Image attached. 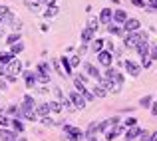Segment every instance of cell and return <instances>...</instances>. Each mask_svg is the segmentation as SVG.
Wrapping results in <instances>:
<instances>
[{
    "mask_svg": "<svg viewBox=\"0 0 157 141\" xmlns=\"http://www.w3.org/2000/svg\"><path fill=\"white\" fill-rule=\"evenodd\" d=\"M94 95H96V97H105L107 92H105V88H104L101 84H98L96 88H94Z\"/></svg>",
    "mask_w": 157,
    "mask_h": 141,
    "instance_id": "21",
    "label": "cell"
},
{
    "mask_svg": "<svg viewBox=\"0 0 157 141\" xmlns=\"http://www.w3.org/2000/svg\"><path fill=\"white\" fill-rule=\"evenodd\" d=\"M8 12H10V10H8V8H6V6H0V20H2V18H4V16H6V14H8Z\"/></svg>",
    "mask_w": 157,
    "mask_h": 141,
    "instance_id": "44",
    "label": "cell"
},
{
    "mask_svg": "<svg viewBox=\"0 0 157 141\" xmlns=\"http://www.w3.org/2000/svg\"><path fill=\"white\" fill-rule=\"evenodd\" d=\"M34 111H36L38 117H46V115L50 113V105H48V103H36Z\"/></svg>",
    "mask_w": 157,
    "mask_h": 141,
    "instance_id": "10",
    "label": "cell"
},
{
    "mask_svg": "<svg viewBox=\"0 0 157 141\" xmlns=\"http://www.w3.org/2000/svg\"><path fill=\"white\" fill-rule=\"evenodd\" d=\"M70 64H72V68L74 66H80V56H72L70 58Z\"/></svg>",
    "mask_w": 157,
    "mask_h": 141,
    "instance_id": "41",
    "label": "cell"
},
{
    "mask_svg": "<svg viewBox=\"0 0 157 141\" xmlns=\"http://www.w3.org/2000/svg\"><path fill=\"white\" fill-rule=\"evenodd\" d=\"M84 70L88 72V76L94 78L96 82H101V80H104V78H101V74H100V70H98L94 64H84Z\"/></svg>",
    "mask_w": 157,
    "mask_h": 141,
    "instance_id": "7",
    "label": "cell"
},
{
    "mask_svg": "<svg viewBox=\"0 0 157 141\" xmlns=\"http://www.w3.org/2000/svg\"><path fill=\"white\" fill-rule=\"evenodd\" d=\"M137 52L141 58H149V42L147 40H143V42L137 44Z\"/></svg>",
    "mask_w": 157,
    "mask_h": 141,
    "instance_id": "11",
    "label": "cell"
},
{
    "mask_svg": "<svg viewBox=\"0 0 157 141\" xmlns=\"http://www.w3.org/2000/svg\"><path fill=\"white\" fill-rule=\"evenodd\" d=\"M151 66V58H143V68H149Z\"/></svg>",
    "mask_w": 157,
    "mask_h": 141,
    "instance_id": "45",
    "label": "cell"
},
{
    "mask_svg": "<svg viewBox=\"0 0 157 141\" xmlns=\"http://www.w3.org/2000/svg\"><path fill=\"white\" fill-rule=\"evenodd\" d=\"M111 18H113V12H111V8H104V10H101V14H100V22H101V24H109Z\"/></svg>",
    "mask_w": 157,
    "mask_h": 141,
    "instance_id": "12",
    "label": "cell"
},
{
    "mask_svg": "<svg viewBox=\"0 0 157 141\" xmlns=\"http://www.w3.org/2000/svg\"><path fill=\"white\" fill-rule=\"evenodd\" d=\"M98 24H100V18H90L88 20V28H90V30H94V32L98 30Z\"/></svg>",
    "mask_w": 157,
    "mask_h": 141,
    "instance_id": "32",
    "label": "cell"
},
{
    "mask_svg": "<svg viewBox=\"0 0 157 141\" xmlns=\"http://www.w3.org/2000/svg\"><path fill=\"white\" fill-rule=\"evenodd\" d=\"M113 20H115L117 24H123V22L127 20V14H125V10H115V12H113Z\"/></svg>",
    "mask_w": 157,
    "mask_h": 141,
    "instance_id": "18",
    "label": "cell"
},
{
    "mask_svg": "<svg viewBox=\"0 0 157 141\" xmlns=\"http://www.w3.org/2000/svg\"><path fill=\"white\" fill-rule=\"evenodd\" d=\"M60 64L64 66V74H66V76H70V74H72V64H70V58L68 56H62L60 58Z\"/></svg>",
    "mask_w": 157,
    "mask_h": 141,
    "instance_id": "15",
    "label": "cell"
},
{
    "mask_svg": "<svg viewBox=\"0 0 157 141\" xmlns=\"http://www.w3.org/2000/svg\"><path fill=\"white\" fill-rule=\"evenodd\" d=\"M48 105H50V111H54V113H60L62 111V101H48Z\"/></svg>",
    "mask_w": 157,
    "mask_h": 141,
    "instance_id": "22",
    "label": "cell"
},
{
    "mask_svg": "<svg viewBox=\"0 0 157 141\" xmlns=\"http://www.w3.org/2000/svg\"><path fill=\"white\" fill-rule=\"evenodd\" d=\"M42 2H44V4H50V6H52V4H54V0H42Z\"/></svg>",
    "mask_w": 157,
    "mask_h": 141,
    "instance_id": "51",
    "label": "cell"
},
{
    "mask_svg": "<svg viewBox=\"0 0 157 141\" xmlns=\"http://www.w3.org/2000/svg\"><path fill=\"white\" fill-rule=\"evenodd\" d=\"M58 12H60V8H58V6H56V4H52V6H50V8H48V10H46V12H44V16H46V18H50V16H56V14H58Z\"/></svg>",
    "mask_w": 157,
    "mask_h": 141,
    "instance_id": "26",
    "label": "cell"
},
{
    "mask_svg": "<svg viewBox=\"0 0 157 141\" xmlns=\"http://www.w3.org/2000/svg\"><path fill=\"white\" fill-rule=\"evenodd\" d=\"M107 30H109V34H115V36H119V34H123V30L119 26H115V24H107Z\"/></svg>",
    "mask_w": 157,
    "mask_h": 141,
    "instance_id": "25",
    "label": "cell"
},
{
    "mask_svg": "<svg viewBox=\"0 0 157 141\" xmlns=\"http://www.w3.org/2000/svg\"><path fill=\"white\" fill-rule=\"evenodd\" d=\"M68 99L74 103V107L76 109H84V105H86V99H84V95H82L80 92H72L68 95Z\"/></svg>",
    "mask_w": 157,
    "mask_h": 141,
    "instance_id": "5",
    "label": "cell"
},
{
    "mask_svg": "<svg viewBox=\"0 0 157 141\" xmlns=\"http://www.w3.org/2000/svg\"><path fill=\"white\" fill-rule=\"evenodd\" d=\"M36 82L46 86V84H50V76H48V74H36Z\"/></svg>",
    "mask_w": 157,
    "mask_h": 141,
    "instance_id": "24",
    "label": "cell"
},
{
    "mask_svg": "<svg viewBox=\"0 0 157 141\" xmlns=\"http://www.w3.org/2000/svg\"><path fill=\"white\" fill-rule=\"evenodd\" d=\"M24 103H28V105H36L34 97H30V95H24Z\"/></svg>",
    "mask_w": 157,
    "mask_h": 141,
    "instance_id": "42",
    "label": "cell"
},
{
    "mask_svg": "<svg viewBox=\"0 0 157 141\" xmlns=\"http://www.w3.org/2000/svg\"><path fill=\"white\" fill-rule=\"evenodd\" d=\"M50 72V66L46 64V62H40L38 64V74H48ZM48 76H50V74H48Z\"/></svg>",
    "mask_w": 157,
    "mask_h": 141,
    "instance_id": "31",
    "label": "cell"
},
{
    "mask_svg": "<svg viewBox=\"0 0 157 141\" xmlns=\"http://www.w3.org/2000/svg\"><path fill=\"white\" fill-rule=\"evenodd\" d=\"M151 101H153V97H151V95H143V97L139 99V105H141V107H149Z\"/></svg>",
    "mask_w": 157,
    "mask_h": 141,
    "instance_id": "28",
    "label": "cell"
},
{
    "mask_svg": "<svg viewBox=\"0 0 157 141\" xmlns=\"http://www.w3.org/2000/svg\"><path fill=\"white\" fill-rule=\"evenodd\" d=\"M123 66H125V70L129 72V76H133V78H137L139 72H141V68H139L135 62H131V60H125V62H123Z\"/></svg>",
    "mask_w": 157,
    "mask_h": 141,
    "instance_id": "8",
    "label": "cell"
},
{
    "mask_svg": "<svg viewBox=\"0 0 157 141\" xmlns=\"http://www.w3.org/2000/svg\"><path fill=\"white\" fill-rule=\"evenodd\" d=\"M10 26L14 28V30H20V28H22V22H20L18 18H14V20H12V22H10Z\"/></svg>",
    "mask_w": 157,
    "mask_h": 141,
    "instance_id": "37",
    "label": "cell"
},
{
    "mask_svg": "<svg viewBox=\"0 0 157 141\" xmlns=\"http://www.w3.org/2000/svg\"><path fill=\"white\" fill-rule=\"evenodd\" d=\"M64 133L68 135V139H70V141H80V139H84V137H86L84 131L78 129V127H74V125H64Z\"/></svg>",
    "mask_w": 157,
    "mask_h": 141,
    "instance_id": "3",
    "label": "cell"
},
{
    "mask_svg": "<svg viewBox=\"0 0 157 141\" xmlns=\"http://www.w3.org/2000/svg\"><path fill=\"white\" fill-rule=\"evenodd\" d=\"M98 125H100V123H96V121H92L88 125V129H86V137H96V135L94 133H98Z\"/></svg>",
    "mask_w": 157,
    "mask_h": 141,
    "instance_id": "20",
    "label": "cell"
},
{
    "mask_svg": "<svg viewBox=\"0 0 157 141\" xmlns=\"http://www.w3.org/2000/svg\"><path fill=\"white\" fill-rule=\"evenodd\" d=\"M0 141H18V139H16V131L0 129Z\"/></svg>",
    "mask_w": 157,
    "mask_h": 141,
    "instance_id": "13",
    "label": "cell"
},
{
    "mask_svg": "<svg viewBox=\"0 0 157 141\" xmlns=\"http://www.w3.org/2000/svg\"><path fill=\"white\" fill-rule=\"evenodd\" d=\"M104 48V40H92V50L94 52H101Z\"/></svg>",
    "mask_w": 157,
    "mask_h": 141,
    "instance_id": "30",
    "label": "cell"
},
{
    "mask_svg": "<svg viewBox=\"0 0 157 141\" xmlns=\"http://www.w3.org/2000/svg\"><path fill=\"white\" fill-rule=\"evenodd\" d=\"M24 50V46H22V42H18V44H14V46H12V50H10V54L12 56H16V54H20Z\"/></svg>",
    "mask_w": 157,
    "mask_h": 141,
    "instance_id": "33",
    "label": "cell"
},
{
    "mask_svg": "<svg viewBox=\"0 0 157 141\" xmlns=\"http://www.w3.org/2000/svg\"><path fill=\"white\" fill-rule=\"evenodd\" d=\"M94 36H96V32H94V30H90V28H86V30L82 32V42H84V44L92 42V40H94Z\"/></svg>",
    "mask_w": 157,
    "mask_h": 141,
    "instance_id": "17",
    "label": "cell"
},
{
    "mask_svg": "<svg viewBox=\"0 0 157 141\" xmlns=\"http://www.w3.org/2000/svg\"><path fill=\"white\" fill-rule=\"evenodd\" d=\"M6 42L10 44V46H14V44H18V42H20V34H18V32H16V34H10V36L6 38Z\"/></svg>",
    "mask_w": 157,
    "mask_h": 141,
    "instance_id": "29",
    "label": "cell"
},
{
    "mask_svg": "<svg viewBox=\"0 0 157 141\" xmlns=\"http://www.w3.org/2000/svg\"><path fill=\"white\" fill-rule=\"evenodd\" d=\"M82 95H84L86 101H92V99L96 97V95H94V92H88V90H84V92H82Z\"/></svg>",
    "mask_w": 157,
    "mask_h": 141,
    "instance_id": "35",
    "label": "cell"
},
{
    "mask_svg": "<svg viewBox=\"0 0 157 141\" xmlns=\"http://www.w3.org/2000/svg\"><path fill=\"white\" fill-rule=\"evenodd\" d=\"M143 40H147L145 32H129L123 40V44H125V48H137V44L143 42Z\"/></svg>",
    "mask_w": 157,
    "mask_h": 141,
    "instance_id": "1",
    "label": "cell"
},
{
    "mask_svg": "<svg viewBox=\"0 0 157 141\" xmlns=\"http://www.w3.org/2000/svg\"><path fill=\"white\" fill-rule=\"evenodd\" d=\"M4 74H6V72H4V66L0 64V78H4Z\"/></svg>",
    "mask_w": 157,
    "mask_h": 141,
    "instance_id": "50",
    "label": "cell"
},
{
    "mask_svg": "<svg viewBox=\"0 0 157 141\" xmlns=\"http://www.w3.org/2000/svg\"><path fill=\"white\" fill-rule=\"evenodd\" d=\"M111 52H104V50H101V52H98V60H100V64L101 66H105V68H109L111 66Z\"/></svg>",
    "mask_w": 157,
    "mask_h": 141,
    "instance_id": "9",
    "label": "cell"
},
{
    "mask_svg": "<svg viewBox=\"0 0 157 141\" xmlns=\"http://www.w3.org/2000/svg\"><path fill=\"white\" fill-rule=\"evenodd\" d=\"M133 4L139 6V8H145V2H143V0H133Z\"/></svg>",
    "mask_w": 157,
    "mask_h": 141,
    "instance_id": "46",
    "label": "cell"
},
{
    "mask_svg": "<svg viewBox=\"0 0 157 141\" xmlns=\"http://www.w3.org/2000/svg\"><path fill=\"white\" fill-rule=\"evenodd\" d=\"M0 90H6V78H0Z\"/></svg>",
    "mask_w": 157,
    "mask_h": 141,
    "instance_id": "47",
    "label": "cell"
},
{
    "mask_svg": "<svg viewBox=\"0 0 157 141\" xmlns=\"http://www.w3.org/2000/svg\"><path fill=\"white\" fill-rule=\"evenodd\" d=\"M121 131H123V127H119V125H113V129H109V131L105 133V139H107V141H111L113 137H117V135L121 133Z\"/></svg>",
    "mask_w": 157,
    "mask_h": 141,
    "instance_id": "16",
    "label": "cell"
},
{
    "mask_svg": "<svg viewBox=\"0 0 157 141\" xmlns=\"http://www.w3.org/2000/svg\"><path fill=\"white\" fill-rule=\"evenodd\" d=\"M8 123H10V117H8V115H4V113H0V125L6 127Z\"/></svg>",
    "mask_w": 157,
    "mask_h": 141,
    "instance_id": "36",
    "label": "cell"
},
{
    "mask_svg": "<svg viewBox=\"0 0 157 141\" xmlns=\"http://www.w3.org/2000/svg\"><path fill=\"white\" fill-rule=\"evenodd\" d=\"M135 123H137V119H135V117H129V119H125V125H127V127H133Z\"/></svg>",
    "mask_w": 157,
    "mask_h": 141,
    "instance_id": "43",
    "label": "cell"
},
{
    "mask_svg": "<svg viewBox=\"0 0 157 141\" xmlns=\"http://www.w3.org/2000/svg\"><path fill=\"white\" fill-rule=\"evenodd\" d=\"M105 80H107V82H115V84H119V86L123 84V76L117 72V70H113L111 66L105 70Z\"/></svg>",
    "mask_w": 157,
    "mask_h": 141,
    "instance_id": "4",
    "label": "cell"
},
{
    "mask_svg": "<svg viewBox=\"0 0 157 141\" xmlns=\"http://www.w3.org/2000/svg\"><path fill=\"white\" fill-rule=\"evenodd\" d=\"M18 141H28V139L26 137H18Z\"/></svg>",
    "mask_w": 157,
    "mask_h": 141,
    "instance_id": "53",
    "label": "cell"
},
{
    "mask_svg": "<svg viewBox=\"0 0 157 141\" xmlns=\"http://www.w3.org/2000/svg\"><path fill=\"white\" fill-rule=\"evenodd\" d=\"M139 26H141V24H139L137 18H127L125 22H123V30H125L127 34H129V32H137Z\"/></svg>",
    "mask_w": 157,
    "mask_h": 141,
    "instance_id": "6",
    "label": "cell"
},
{
    "mask_svg": "<svg viewBox=\"0 0 157 141\" xmlns=\"http://www.w3.org/2000/svg\"><path fill=\"white\" fill-rule=\"evenodd\" d=\"M139 133H141V129L139 127H131L129 131H127V135H125V141H131V139H135V137H139Z\"/></svg>",
    "mask_w": 157,
    "mask_h": 141,
    "instance_id": "19",
    "label": "cell"
},
{
    "mask_svg": "<svg viewBox=\"0 0 157 141\" xmlns=\"http://www.w3.org/2000/svg\"><path fill=\"white\" fill-rule=\"evenodd\" d=\"M111 123H109V119H107V121H101L100 125H98V131H100V133H104V131H107V127H109Z\"/></svg>",
    "mask_w": 157,
    "mask_h": 141,
    "instance_id": "34",
    "label": "cell"
},
{
    "mask_svg": "<svg viewBox=\"0 0 157 141\" xmlns=\"http://www.w3.org/2000/svg\"><path fill=\"white\" fill-rule=\"evenodd\" d=\"M151 113H153V115H157V101L153 103V107H151Z\"/></svg>",
    "mask_w": 157,
    "mask_h": 141,
    "instance_id": "49",
    "label": "cell"
},
{
    "mask_svg": "<svg viewBox=\"0 0 157 141\" xmlns=\"http://www.w3.org/2000/svg\"><path fill=\"white\" fill-rule=\"evenodd\" d=\"M147 141H157V131H155V133H149V139H147Z\"/></svg>",
    "mask_w": 157,
    "mask_h": 141,
    "instance_id": "48",
    "label": "cell"
},
{
    "mask_svg": "<svg viewBox=\"0 0 157 141\" xmlns=\"http://www.w3.org/2000/svg\"><path fill=\"white\" fill-rule=\"evenodd\" d=\"M52 66H54V70H56L60 76H64V72H62V68H60V60H54V62H52Z\"/></svg>",
    "mask_w": 157,
    "mask_h": 141,
    "instance_id": "38",
    "label": "cell"
},
{
    "mask_svg": "<svg viewBox=\"0 0 157 141\" xmlns=\"http://www.w3.org/2000/svg\"><path fill=\"white\" fill-rule=\"evenodd\" d=\"M12 127H14V131H18V133H20V131H24V123L20 121L18 117H14V119H12Z\"/></svg>",
    "mask_w": 157,
    "mask_h": 141,
    "instance_id": "27",
    "label": "cell"
},
{
    "mask_svg": "<svg viewBox=\"0 0 157 141\" xmlns=\"http://www.w3.org/2000/svg\"><path fill=\"white\" fill-rule=\"evenodd\" d=\"M24 82H26V88H34L36 86V74L34 72H24Z\"/></svg>",
    "mask_w": 157,
    "mask_h": 141,
    "instance_id": "14",
    "label": "cell"
},
{
    "mask_svg": "<svg viewBox=\"0 0 157 141\" xmlns=\"http://www.w3.org/2000/svg\"><path fill=\"white\" fill-rule=\"evenodd\" d=\"M4 76H12V78H18V74L22 72V64H20L18 60H14V58H12L10 62H8L6 66H4Z\"/></svg>",
    "mask_w": 157,
    "mask_h": 141,
    "instance_id": "2",
    "label": "cell"
},
{
    "mask_svg": "<svg viewBox=\"0 0 157 141\" xmlns=\"http://www.w3.org/2000/svg\"><path fill=\"white\" fill-rule=\"evenodd\" d=\"M12 58H14V56H12L10 52H0V64H2V66H6L8 62L12 60Z\"/></svg>",
    "mask_w": 157,
    "mask_h": 141,
    "instance_id": "23",
    "label": "cell"
},
{
    "mask_svg": "<svg viewBox=\"0 0 157 141\" xmlns=\"http://www.w3.org/2000/svg\"><path fill=\"white\" fill-rule=\"evenodd\" d=\"M88 141H98V139L96 137H88Z\"/></svg>",
    "mask_w": 157,
    "mask_h": 141,
    "instance_id": "52",
    "label": "cell"
},
{
    "mask_svg": "<svg viewBox=\"0 0 157 141\" xmlns=\"http://www.w3.org/2000/svg\"><path fill=\"white\" fill-rule=\"evenodd\" d=\"M149 58H151V60H157V44L149 48Z\"/></svg>",
    "mask_w": 157,
    "mask_h": 141,
    "instance_id": "39",
    "label": "cell"
},
{
    "mask_svg": "<svg viewBox=\"0 0 157 141\" xmlns=\"http://www.w3.org/2000/svg\"><path fill=\"white\" fill-rule=\"evenodd\" d=\"M139 139H141V141H147V139H149V131H147V129H141V133H139Z\"/></svg>",
    "mask_w": 157,
    "mask_h": 141,
    "instance_id": "40",
    "label": "cell"
}]
</instances>
